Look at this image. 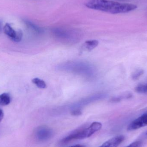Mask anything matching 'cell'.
Returning <instances> with one entry per match:
<instances>
[{"instance_id": "e0dca14e", "label": "cell", "mask_w": 147, "mask_h": 147, "mask_svg": "<svg viewBox=\"0 0 147 147\" xmlns=\"http://www.w3.org/2000/svg\"><path fill=\"white\" fill-rule=\"evenodd\" d=\"M1 31V23H0V32Z\"/></svg>"}, {"instance_id": "2e32d148", "label": "cell", "mask_w": 147, "mask_h": 147, "mask_svg": "<svg viewBox=\"0 0 147 147\" xmlns=\"http://www.w3.org/2000/svg\"><path fill=\"white\" fill-rule=\"evenodd\" d=\"M69 147H86L85 146H84V145H76L75 146H70Z\"/></svg>"}, {"instance_id": "52a82bcc", "label": "cell", "mask_w": 147, "mask_h": 147, "mask_svg": "<svg viewBox=\"0 0 147 147\" xmlns=\"http://www.w3.org/2000/svg\"><path fill=\"white\" fill-rule=\"evenodd\" d=\"M98 45V41L96 40H88L86 41L84 44V49L88 51H90L96 48Z\"/></svg>"}, {"instance_id": "9c48e42d", "label": "cell", "mask_w": 147, "mask_h": 147, "mask_svg": "<svg viewBox=\"0 0 147 147\" xmlns=\"http://www.w3.org/2000/svg\"><path fill=\"white\" fill-rule=\"evenodd\" d=\"M11 98L9 94L3 93L0 95V105H7L10 103Z\"/></svg>"}, {"instance_id": "5bb4252c", "label": "cell", "mask_w": 147, "mask_h": 147, "mask_svg": "<svg viewBox=\"0 0 147 147\" xmlns=\"http://www.w3.org/2000/svg\"><path fill=\"white\" fill-rule=\"evenodd\" d=\"M71 114L73 116H79L82 114V112L80 109H74L71 112Z\"/></svg>"}, {"instance_id": "7a4b0ae2", "label": "cell", "mask_w": 147, "mask_h": 147, "mask_svg": "<svg viewBox=\"0 0 147 147\" xmlns=\"http://www.w3.org/2000/svg\"><path fill=\"white\" fill-rule=\"evenodd\" d=\"M102 127V124L100 123L94 122L88 127L79 128L61 140L60 144L64 145L72 141L83 140L89 138L100 130Z\"/></svg>"}, {"instance_id": "7c38bea8", "label": "cell", "mask_w": 147, "mask_h": 147, "mask_svg": "<svg viewBox=\"0 0 147 147\" xmlns=\"http://www.w3.org/2000/svg\"><path fill=\"white\" fill-rule=\"evenodd\" d=\"M144 73V71L142 70H139L136 71L132 75V78L134 80H138L139 78Z\"/></svg>"}, {"instance_id": "ba28073f", "label": "cell", "mask_w": 147, "mask_h": 147, "mask_svg": "<svg viewBox=\"0 0 147 147\" xmlns=\"http://www.w3.org/2000/svg\"><path fill=\"white\" fill-rule=\"evenodd\" d=\"M25 22L27 26L34 32L38 34L42 33L43 32V29L41 28L38 26L31 22L25 20Z\"/></svg>"}, {"instance_id": "4fadbf2b", "label": "cell", "mask_w": 147, "mask_h": 147, "mask_svg": "<svg viewBox=\"0 0 147 147\" xmlns=\"http://www.w3.org/2000/svg\"><path fill=\"white\" fill-rule=\"evenodd\" d=\"M142 143L140 141H135L125 147H141Z\"/></svg>"}, {"instance_id": "8992f818", "label": "cell", "mask_w": 147, "mask_h": 147, "mask_svg": "<svg viewBox=\"0 0 147 147\" xmlns=\"http://www.w3.org/2000/svg\"><path fill=\"white\" fill-rule=\"evenodd\" d=\"M125 140L123 135L117 136L105 142L99 147H117Z\"/></svg>"}, {"instance_id": "30bf717a", "label": "cell", "mask_w": 147, "mask_h": 147, "mask_svg": "<svg viewBox=\"0 0 147 147\" xmlns=\"http://www.w3.org/2000/svg\"><path fill=\"white\" fill-rule=\"evenodd\" d=\"M33 83L36 85L37 87L40 89H45L47 87V85L45 82L40 79L38 78H34L32 80Z\"/></svg>"}, {"instance_id": "8fae6325", "label": "cell", "mask_w": 147, "mask_h": 147, "mask_svg": "<svg viewBox=\"0 0 147 147\" xmlns=\"http://www.w3.org/2000/svg\"><path fill=\"white\" fill-rule=\"evenodd\" d=\"M136 91L138 93H144L147 92V84H142L136 86Z\"/></svg>"}, {"instance_id": "6da1fadb", "label": "cell", "mask_w": 147, "mask_h": 147, "mask_svg": "<svg viewBox=\"0 0 147 147\" xmlns=\"http://www.w3.org/2000/svg\"><path fill=\"white\" fill-rule=\"evenodd\" d=\"M85 5L88 8L111 14L124 13L135 10L136 5L121 3L109 0H87Z\"/></svg>"}, {"instance_id": "277c9868", "label": "cell", "mask_w": 147, "mask_h": 147, "mask_svg": "<svg viewBox=\"0 0 147 147\" xmlns=\"http://www.w3.org/2000/svg\"><path fill=\"white\" fill-rule=\"evenodd\" d=\"M4 33L9 37V38L15 42H19L22 38V32L21 30L15 31L8 23H7L3 27Z\"/></svg>"}, {"instance_id": "9a60e30c", "label": "cell", "mask_w": 147, "mask_h": 147, "mask_svg": "<svg viewBox=\"0 0 147 147\" xmlns=\"http://www.w3.org/2000/svg\"><path fill=\"white\" fill-rule=\"evenodd\" d=\"M3 116H4V113L2 110L0 109V122L1 121L2 119H3Z\"/></svg>"}, {"instance_id": "5b68a950", "label": "cell", "mask_w": 147, "mask_h": 147, "mask_svg": "<svg viewBox=\"0 0 147 147\" xmlns=\"http://www.w3.org/2000/svg\"><path fill=\"white\" fill-rule=\"evenodd\" d=\"M147 126V113L143 114L132 122L128 126V131L136 130Z\"/></svg>"}, {"instance_id": "3957f363", "label": "cell", "mask_w": 147, "mask_h": 147, "mask_svg": "<svg viewBox=\"0 0 147 147\" xmlns=\"http://www.w3.org/2000/svg\"><path fill=\"white\" fill-rule=\"evenodd\" d=\"M53 135V131L52 129L46 126L39 127L35 130V137L39 141L48 140L52 137Z\"/></svg>"}]
</instances>
